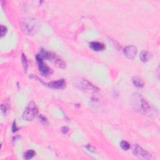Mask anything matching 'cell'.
<instances>
[{
	"label": "cell",
	"mask_w": 160,
	"mask_h": 160,
	"mask_svg": "<svg viewBox=\"0 0 160 160\" xmlns=\"http://www.w3.org/2000/svg\"><path fill=\"white\" fill-rule=\"evenodd\" d=\"M20 26L26 34L33 36L39 32L41 28V23L37 18H25L21 20Z\"/></svg>",
	"instance_id": "cell-1"
},
{
	"label": "cell",
	"mask_w": 160,
	"mask_h": 160,
	"mask_svg": "<svg viewBox=\"0 0 160 160\" xmlns=\"http://www.w3.org/2000/svg\"><path fill=\"white\" fill-rule=\"evenodd\" d=\"M38 56L41 58L48 60L51 61L52 63L60 68H66V63L65 61L62 60L60 56L53 52H49L44 50H41L39 55Z\"/></svg>",
	"instance_id": "cell-2"
},
{
	"label": "cell",
	"mask_w": 160,
	"mask_h": 160,
	"mask_svg": "<svg viewBox=\"0 0 160 160\" xmlns=\"http://www.w3.org/2000/svg\"><path fill=\"white\" fill-rule=\"evenodd\" d=\"M38 109L36 103L33 101L30 102L23 112V118L27 121H32L37 116Z\"/></svg>",
	"instance_id": "cell-3"
},
{
	"label": "cell",
	"mask_w": 160,
	"mask_h": 160,
	"mask_svg": "<svg viewBox=\"0 0 160 160\" xmlns=\"http://www.w3.org/2000/svg\"><path fill=\"white\" fill-rule=\"evenodd\" d=\"M132 151L134 154V155L138 157L139 158L143 159H152L151 154L148 153L145 149L142 148L138 144H134Z\"/></svg>",
	"instance_id": "cell-4"
},
{
	"label": "cell",
	"mask_w": 160,
	"mask_h": 160,
	"mask_svg": "<svg viewBox=\"0 0 160 160\" xmlns=\"http://www.w3.org/2000/svg\"><path fill=\"white\" fill-rule=\"evenodd\" d=\"M37 61L38 65V68L41 73L44 76H48L53 73V70L46 65L42 58H41L38 55L37 56Z\"/></svg>",
	"instance_id": "cell-5"
},
{
	"label": "cell",
	"mask_w": 160,
	"mask_h": 160,
	"mask_svg": "<svg viewBox=\"0 0 160 160\" xmlns=\"http://www.w3.org/2000/svg\"><path fill=\"white\" fill-rule=\"evenodd\" d=\"M141 110L147 115H153L156 113V110L153 109V107L144 100H141Z\"/></svg>",
	"instance_id": "cell-6"
},
{
	"label": "cell",
	"mask_w": 160,
	"mask_h": 160,
	"mask_svg": "<svg viewBox=\"0 0 160 160\" xmlns=\"http://www.w3.org/2000/svg\"><path fill=\"white\" fill-rule=\"evenodd\" d=\"M138 52V50L135 46L130 45L128 46L124 50V54L128 59H133L135 57Z\"/></svg>",
	"instance_id": "cell-7"
},
{
	"label": "cell",
	"mask_w": 160,
	"mask_h": 160,
	"mask_svg": "<svg viewBox=\"0 0 160 160\" xmlns=\"http://www.w3.org/2000/svg\"><path fill=\"white\" fill-rule=\"evenodd\" d=\"M80 86L81 88V89L89 93H95L98 90V89L95 86H94L92 84H91L90 82H88L86 80H84L81 83Z\"/></svg>",
	"instance_id": "cell-8"
},
{
	"label": "cell",
	"mask_w": 160,
	"mask_h": 160,
	"mask_svg": "<svg viewBox=\"0 0 160 160\" xmlns=\"http://www.w3.org/2000/svg\"><path fill=\"white\" fill-rule=\"evenodd\" d=\"M47 85L50 88H51L60 90V89H63L66 86V81H65V80L61 79L58 81L49 83H48Z\"/></svg>",
	"instance_id": "cell-9"
},
{
	"label": "cell",
	"mask_w": 160,
	"mask_h": 160,
	"mask_svg": "<svg viewBox=\"0 0 160 160\" xmlns=\"http://www.w3.org/2000/svg\"><path fill=\"white\" fill-rule=\"evenodd\" d=\"M90 46L92 50H93L94 51H102L105 48V45L103 43L97 42V41H93V42H91L90 44Z\"/></svg>",
	"instance_id": "cell-10"
},
{
	"label": "cell",
	"mask_w": 160,
	"mask_h": 160,
	"mask_svg": "<svg viewBox=\"0 0 160 160\" xmlns=\"http://www.w3.org/2000/svg\"><path fill=\"white\" fill-rule=\"evenodd\" d=\"M133 83L138 88H142L144 85L143 80L139 76H134L133 78Z\"/></svg>",
	"instance_id": "cell-11"
},
{
	"label": "cell",
	"mask_w": 160,
	"mask_h": 160,
	"mask_svg": "<svg viewBox=\"0 0 160 160\" xmlns=\"http://www.w3.org/2000/svg\"><path fill=\"white\" fill-rule=\"evenodd\" d=\"M151 57V55L148 51L146 50H143L141 51L140 54V59L143 62H146L149 60Z\"/></svg>",
	"instance_id": "cell-12"
},
{
	"label": "cell",
	"mask_w": 160,
	"mask_h": 160,
	"mask_svg": "<svg viewBox=\"0 0 160 160\" xmlns=\"http://www.w3.org/2000/svg\"><path fill=\"white\" fill-rule=\"evenodd\" d=\"M36 154V152L33 149H29L24 154V158L26 159H29L33 158Z\"/></svg>",
	"instance_id": "cell-13"
},
{
	"label": "cell",
	"mask_w": 160,
	"mask_h": 160,
	"mask_svg": "<svg viewBox=\"0 0 160 160\" xmlns=\"http://www.w3.org/2000/svg\"><path fill=\"white\" fill-rule=\"evenodd\" d=\"M1 108L2 113H3L4 115H6L7 114V113H8V112L9 111V104H8V103H5L4 104L1 105Z\"/></svg>",
	"instance_id": "cell-14"
},
{
	"label": "cell",
	"mask_w": 160,
	"mask_h": 160,
	"mask_svg": "<svg viewBox=\"0 0 160 160\" xmlns=\"http://www.w3.org/2000/svg\"><path fill=\"white\" fill-rule=\"evenodd\" d=\"M120 146H121V148L123 149H124V150H125V151L128 150V149L130 148V144H129L127 141H122L121 142V143H120Z\"/></svg>",
	"instance_id": "cell-15"
},
{
	"label": "cell",
	"mask_w": 160,
	"mask_h": 160,
	"mask_svg": "<svg viewBox=\"0 0 160 160\" xmlns=\"http://www.w3.org/2000/svg\"><path fill=\"white\" fill-rule=\"evenodd\" d=\"M22 63H23V66L24 71L27 72V69H28V61H27V57L24 56V55L23 54L22 55Z\"/></svg>",
	"instance_id": "cell-16"
},
{
	"label": "cell",
	"mask_w": 160,
	"mask_h": 160,
	"mask_svg": "<svg viewBox=\"0 0 160 160\" xmlns=\"http://www.w3.org/2000/svg\"><path fill=\"white\" fill-rule=\"evenodd\" d=\"M7 32V28L6 27H4L3 25H1V38H2L6 34Z\"/></svg>",
	"instance_id": "cell-17"
},
{
	"label": "cell",
	"mask_w": 160,
	"mask_h": 160,
	"mask_svg": "<svg viewBox=\"0 0 160 160\" xmlns=\"http://www.w3.org/2000/svg\"><path fill=\"white\" fill-rule=\"evenodd\" d=\"M39 119H40V121H41V122H42L43 124H44V125H48V122L47 120H46V118L44 116H43V115H41L39 116Z\"/></svg>",
	"instance_id": "cell-18"
},
{
	"label": "cell",
	"mask_w": 160,
	"mask_h": 160,
	"mask_svg": "<svg viewBox=\"0 0 160 160\" xmlns=\"http://www.w3.org/2000/svg\"><path fill=\"white\" fill-rule=\"evenodd\" d=\"M61 131H62V132H63L64 134H66L68 132V131H69V129H68V128H67V127L65 126V127H63V128H62V129H61Z\"/></svg>",
	"instance_id": "cell-19"
},
{
	"label": "cell",
	"mask_w": 160,
	"mask_h": 160,
	"mask_svg": "<svg viewBox=\"0 0 160 160\" xmlns=\"http://www.w3.org/2000/svg\"><path fill=\"white\" fill-rule=\"evenodd\" d=\"M13 131L14 132V131H16L17 130V126H16V124H13Z\"/></svg>",
	"instance_id": "cell-20"
}]
</instances>
